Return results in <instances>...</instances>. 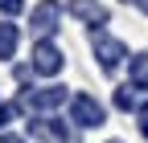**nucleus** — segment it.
Listing matches in <instances>:
<instances>
[{"label":"nucleus","instance_id":"4","mask_svg":"<svg viewBox=\"0 0 148 143\" xmlns=\"http://www.w3.org/2000/svg\"><path fill=\"white\" fill-rule=\"evenodd\" d=\"M95 57H99V65H103V69H115V65L127 57V45H123L119 37H107V33H99V29H95Z\"/></svg>","mask_w":148,"mask_h":143},{"label":"nucleus","instance_id":"14","mask_svg":"<svg viewBox=\"0 0 148 143\" xmlns=\"http://www.w3.org/2000/svg\"><path fill=\"white\" fill-rule=\"evenodd\" d=\"M0 143H25L21 135H0Z\"/></svg>","mask_w":148,"mask_h":143},{"label":"nucleus","instance_id":"7","mask_svg":"<svg viewBox=\"0 0 148 143\" xmlns=\"http://www.w3.org/2000/svg\"><path fill=\"white\" fill-rule=\"evenodd\" d=\"M70 12L78 16V21H90V25H107V8L99 4V0H70Z\"/></svg>","mask_w":148,"mask_h":143},{"label":"nucleus","instance_id":"5","mask_svg":"<svg viewBox=\"0 0 148 143\" xmlns=\"http://www.w3.org/2000/svg\"><path fill=\"white\" fill-rule=\"evenodd\" d=\"M58 21H62V4L58 0H41L33 8V16H29V29L33 33H49V29H58Z\"/></svg>","mask_w":148,"mask_h":143},{"label":"nucleus","instance_id":"6","mask_svg":"<svg viewBox=\"0 0 148 143\" xmlns=\"http://www.w3.org/2000/svg\"><path fill=\"white\" fill-rule=\"evenodd\" d=\"M37 139H58V143H78V135H74L66 123H58V119H37L33 127H29Z\"/></svg>","mask_w":148,"mask_h":143},{"label":"nucleus","instance_id":"16","mask_svg":"<svg viewBox=\"0 0 148 143\" xmlns=\"http://www.w3.org/2000/svg\"><path fill=\"white\" fill-rule=\"evenodd\" d=\"M111 143H119V139H111Z\"/></svg>","mask_w":148,"mask_h":143},{"label":"nucleus","instance_id":"3","mask_svg":"<svg viewBox=\"0 0 148 143\" xmlns=\"http://www.w3.org/2000/svg\"><path fill=\"white\" fill-rule=\"evenodd\" d=\"M70 119L78 123V127H103V106H99V98L74 94V98H70Z\"/></svg>","mask_w":148,"mask_h":143},{"label":"nucleus","instance_id":"10","mask_svg":"<svg viewBox=\"0 0 148 143\" xmlns=\"http://www.w3.org/2000/svg\"><path fill=\"white\" fill-rule=\"evenodd\" d=\"M115 106H119V111H132V106H136V90H132V86H119V90H115Z\"/></svg>","mask_w":148,"mask_h":143},{"label":"nucleus","instance_id":"17","mask_svg":"<svg viewBox=\"0 0 148 143\" xmlns=\"http://www.w3.org/2000/svg\"><path fill=\"white\" fill-rule=\"evenodd\" d=\"M136 4H140V0H136Z\"/></svg>","mask_w":148,"mask_h":143},{"label":"nucleus","instance_id":"8","mask_svg":"<svg viewBox=\"0 0 148 143\" xmlns=\"http://www.w3.org/2000/svg\"><path fill=\"white\" fill-rule=\"evenodd\" d=\"M127 69H132V90H148V53H132Z\"/></svg>","mask_w":148,"mask_h":143},{"label":"nucleus","instance_id":"11","mask_svg":"<svg viewBox=\"0 0 148 143\" xmlns=\"http://www.w3.org/2000/svg\"><path fill=\"white\" fill-rule=\"evenodd\" d=\"M21 8H25V0H0V12L4 16H16Z\"/></svg>","mask_w":148,"mask_h":143},{"label":"nucleus","instance_id":"15","mask_svg":"<svg viewBox=\"0 0 148 143\" xmlns=\"http://www.w3.org/2000/svg\"><path fill=\"white\" fill-rule=\"evenodd\" d=\"M140 8H144V12H148V0H140Z\"/></svg>","mask_w":148,"mask_h":143},{"label":"nucleus","instance_id":"2","mask_svg":"<svg viewBox=\"0 0 148 143\" xmlns=\"http://www.w3.org/2000/svg\"><path fill=\"white\" fill-rule=\"evenodd\" d=\"M62 65H66V57H62L58 45L53 41H37V49H33V74L53 78V74H62Z\"/></svg>","mask_w":148,"mask_h":143},{"label":"nucleus","instance_id":"1","mask_svg":"<svg viewBox=\"0 0 148 143\" xmlns=\"http://www.w3.org/2000/svg\"><path fill=\"white\" fill-rule=\"evenodd\" d=\"M62 102H70V94H66V86H41V90H29V94L21 98V106H25V111H41V115H49V111H58Z\"/></svg>","mask_w":148,"mask_h":143},{"label":"nucleus","instance_id":"9","mask_svg":"<svg viewBox=\"0 0 148 143\" xmlns=\"http://www.w3.org/2000/svg\"><path fill=\"white\" fill-rule=\"evenodd\" d=\"M16 41H21V29L8 25V21H0V61H8V57H12Z\"/></svg>","mask_w":148,"mask_h":143},{"label":"nucleus","instance_id":"12","mask_svg":"<svg viewBox=\"0 0 148 143\" xmlns=\"http://www.w3.org/2000/svg\"><path fill=\"white\" fill-rule=\"evenodd\" d=\"M12 115H16V106H0V131H4V123H12Z\"/></svg>","mask_w":148,"mask_h":143},{"label":"nucleus","instance_id":"13","mask_svg":"<svg viewBox=\"0 0 148 143\" xmlns=\"http://www.w3.org/2000/svg\"><path fill=\"white\" fill-rule=\"evenodd\" d=\"M140 135H144V139H148V102H144V106H140Z\"/></svg>","mask_w":148,"mask_h":143}]
</instances>
